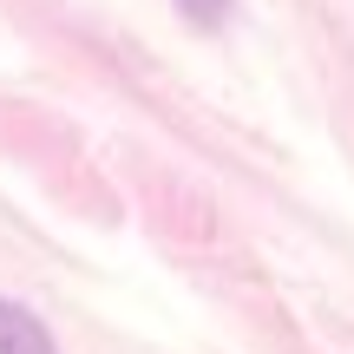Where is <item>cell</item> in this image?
<instances>
[{"label": "cell", "instance_id": "2", "mask_svg": "<svg viewBox=\"0 0 354 354\" xmlns=\"http://www.w3.org/2000/svg\"><path fill=\"white\" fill-rule=\"evenodd\" d=\"M177 13H184L190 26H203V33H216V26L230 20V0H177Z\"/></svg>", "mask_w": 354, "mask_h": 354}, {"label": "cell", "instance_id": "1", "mask_svg": "<svg viewBox=\"0 0 354 354\" xmlns=\"http://www.w3.org/2000/svg\"><path fill=\"white\" fill-rule=\"evenodd\" d=\"M0 354H59V348H53V328L26 302L0 295Z\"/></svg>", "mask_w": 354, "mask_h": 354}]
</instances>
